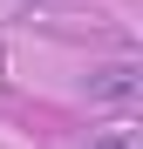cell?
<instances>
[{"label":"cell","mask_w":143,"mask_h":149,"mask_svg":"<svg viewBox=\"0 0 143 149\" xmlns=\"http://www.w3.org/2000/svg\"><path fill=\"white\" fill-rule=\"evenodd\" d=\"M89 149H130V129H102V136H95Z\"/></svg>","instance_id":"7a4b0ae2"},{"label":"cell","mask_w":143,"mask_h":149,"mask_svg":"<svg viewBox=\"0 0 143 149\" xmlns=\"http://www.w3.org/2000/svg\"><path fill=\"white\" fill-rule=\"evenodd\" d=\"M89 95H95V102H130V95H136V61L95 68V74H89Z\"/></svg>","instance_id":"6da1fadb"}]
</instances>
